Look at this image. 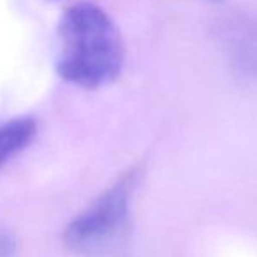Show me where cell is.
<instances>
[{"label": "cell", "instance_id": "obj_5", "mask_svg": "<svg viewBox=\"0 0 257 257\" xmlns=\"http://www.w3.org/2000/svg\"><path fill=\"white\" fill-rule=\"evenodd\" d=\"M16 239L9 232H0V257H15Z\"/></svg>", "mask_w": 257, "mask_h": 257}, {"label": "cell", "instance_id": "obj_1", "mask_svg": "<svg viewBox=\"0 0 257 257\" xmlns=\"http://www.w3.org/2000/svg\"><path fill=\"white\" fill-rule=\"evenodd\" d=\"M125 43L116 23L93 2L67 8L58 22L57 72L64 81L97 90L120 78Z\"/></svg>", "mask_w": 257, "mask_h": 257}, {"label": "cell", "instance_id": "obj_2", "mask_svg": "<svg viewBox=\"0 0 257 257\" xmlns=\"http://www.w3.org/2000/svg\"><path fill=\"white\" fill-rule=\"evenodd\" d=\"M140 178L138 168L121 175L69 222L64 229V243L72 253L81 257L107 255L125 241Z\"/></svg>", "mask_w": 257, "mask_h": 257}, {"label": "cell", "instance_id": "obj_4", "mask_svg": "<svg viewBox=\"0 0 257 257\" xmlns=\"http://www.w3.org/2000/svg\"><path fill=\"white\" fill-rule=\"evenodd\" d=\"M37 134V121L32 116H20L0 125V168L22 154Z\"/></svg>", "mask_w": 257, "mask_h": 257}, {"label": "cell", "instance_id": "obj_6", "mask_svg": "<svg viewBox=\"0 0 257 257\" xmlns=\"http://www.w3.org/2000/svg\"><path fill=\"white\" fill-rule=\"evenodd\" d=\"M208 2H222V0H208Z\"/></svg>", "mask_w": 257, "mask_h": 257}, {"label": "cell", "instance_id": "obj_3", "mask_svg": "<svg viewBox=\"0 0 257 257\" xmlns=\"http://www.w3.org/2000/svg\"><path fill=\"white\" fill-rule=\"evenodd\" d=\"M218 36L232 71L245 79H257V18L229 16L222 22Z\"/></svg>", "mask_w": 257, "mask_h": 257}]
</instances>
